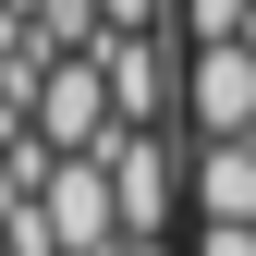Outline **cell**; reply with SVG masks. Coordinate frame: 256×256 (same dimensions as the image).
Here are the masks:
<instances>
[{"label": "cell", "instance_id": "obj_1", "mask_svg": "<svg viewBox=\"0 0 256 256\" xmlns=\"http://www.w3.org/2000/svg\"><path fill=\"white\" fill-rule=\"evenodd\" d=\"M110 196H122V244H171V220H183V134H110Z\"/></svg>", "mask_w": 256, "mask_h": 256}, {"label": "cell", "instance_id": "obj_2", "mask_svg": "<svg viewBox=\"0 0 256 256\" xmlns=\"http://www.w3.org/2000/svg\"><path fill=\"white\" fill-rule=\"evenodd\" d=\"M37 146L49 158H98L122 134V110H110V74H98V49H74V61H49V86H37Z\"/></svg>", "mask_w": 256, "mask_h": 256}, {"label": "cell", "instance_id": "obj_3", "mask_svg": "<svg viewBox=\"0 0 256 256\" xmlns=\"http://www.w3.org/2000/svg\"><path fill=\"white\" fill-rule=\"evenodd\" d=\"M98 74H110L122 134H171L183 122V37H98Z\"/></svg>", "mask_w": 256, "mask_h": 256}, {"label": "cell", "instance_id": "obj_4", "mask_svg": "<svg viewBox=\"0 0 256 256\" xmlns=\"http://www.w3.org/2000/svg\"><path fill=\"white\" fill-rule=\"evenodd\" d=\"M183 134L196 146L256 134V49H183Z\"/></svg>", "mask_w": 256, "mask_h": 256}, {"label": "cell", "instance_id": "obj_5", "mask_svg": "<svg viewBox=\"0 0 256 256\" xmlns=\"http://www.w3.org/2000/svg\"><path fill=\"white\" fill-rule=\"evenodd\" d=\"M49 208V244L61 256H122V196H110V158H61V171L37 183Z\"/></svg>", "mask_w": 256, "mask_h": 256}, {"label": "cell", "instance_id": "obj_6", "mask_svg": "<svg viewBox=\"0 0 256 256\" xmlns=\"http://www.w3.org/2000/svg\"><path fill=\"white\" fill-rule=\"evenodd\" d=\"M183 146H196V134H183ZM183 220H232V232H256V134L183 158Z\"/></svg>", "mask_w": 256, "mask_h": 256}, {"label": "cell", "instance_id": "obj_7", "mask_svg": "<svg viewBox=\"0 0 256 256\" xmlns=\"http://www.w3.org/2000/svg\"><path fill=\"white\" fill-rule=\"evenodd\" d=\"M110 37H171V0H98Z\"/></svg>", "mask_w": 256, "mask_h": 256}, {"label": "cell", "instance_id": "obj_8", "mask_svg": "<svg viewBox=\"0 0 256 256\" xmlns=\"http://www.w3.org/2000/svg\"><path fill=\"white\" fill-rule=\"evenodd\" d=\"M122 256H183V244H122Z\"/></svg>", "mask_w": 256, "mask_h": 256}]
</instances>
